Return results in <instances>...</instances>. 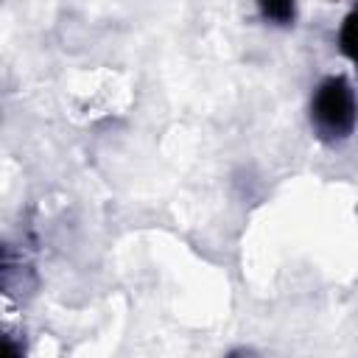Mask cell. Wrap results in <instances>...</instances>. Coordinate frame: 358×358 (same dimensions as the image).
Here are the masks:
<instances>
[{"instance_id": "obj_2", "label": "cell", "mask_w": 358, "mask_h": 358, "mask_svg": "<svg viewBox=\"0 0 358 358\" xmlns=\"http://www.w3.org/2000/svg\"><path fill=\"white\" fill-rule=\"evenodd\" d=\"M338 45H341L344 56L358 67V6L344 17V25L338 31Z\"/></svg>"}, {"instance_id": "obj_1", "label": "cell", "mask_w": 358, "mask_h": 358, "mask_svg": "<svg viewBox=\"0 0 358 358\" xmlns=\"http://www.w3.org/2000/svg\"><path fill=\"white\" fill-rule=\"evenodd\" d=\"M358 117V101L347 78H324L310 98V123L324 140H341L352 131Z\"/></svg>"}, {"instance_id": "obj_3", "label": "cell", "mask_w": 358, "mask_h": 358, "mask_svg": "<svg viewBox=\"0 0 358 358\" xmlns=\"http://www.w3.org/2000/svg\"><path fill=\"white\" fill-rule=\"evenodd\" d=\"M260 14L271 22H291L294 20V6L291 3H263Z\"/></svg>"}, {"instance_id": "obj_5", "label": "cell", "mask_w": 358, "mask_h": 358, "mask_svg": "<svg viewBox=\"0 0 358 358\" xmlns=\"http://www.w3.org/2000/svg\"><path fill=\"white\" fill-rule=\"evenodd\" d=\"M227 358H246V352H229Z\"/></svg>"}, {"instance_id": "obj_4", "label": "cell", "mask_w": 358, "mask_h": 358, "mask_svg": "<svg viewBox=\"0 0 358 358\" xmlns=\"http://www.w3.org/2000/svg\"><path fill=\"white\" fill-rule=\"evenodd\" d=\"M3 358H20V352H17L14 341H6V347H3Z\"/></svg>"}]
</instances>
